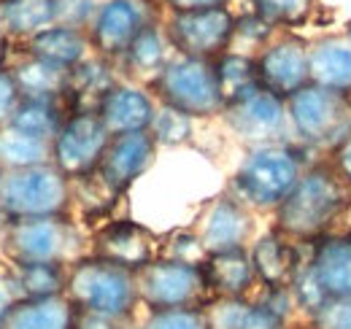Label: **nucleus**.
<instances>
[{"label": "nucleus", "instance_id": "obj_1", "mask_svg": "<svg viewBox=\"0 0 351 329\" xmlns=\"http://www.w3.org/2000/svg\"><path fill=\"white\" fill-rule=\"evenodd\" d=\"M351 186L330 164L303 170L289 197L276 208V232L292 243H316L349 210Z\"/></svg>", "mask_w": 351, "mask_h": 329}, {"label": "nucleus", "instance_id": "obj_2", "mask_svg": "<svg viewBox=\"0 0 351 329\" xmlns=\"http://www.w3.org/2000/svg\"><path fill=\"white\" fill-rule=\"evenodd\" d=\"M84 238L68 216L5 219L0 254L8 265H73L84 254Z\"/></svg>", "mask_w": 351, "mask_h": 329}, {"label": "nucleus", "instance_id": "obj_3", "mask_svg": "<svg viewBox=\"0 0 351 329\" xmlns=\"http://www.w3.org/2000/svg\"><path fill=\"white\" fill-rule=\"evenodd\" d=\"M303 175L300 154L284 143L252 146L232 175V197L246 208L276 210Z\"/></svg>", "mask_w": 351, "mask_h": 329}, {"label": "nucleus", "instance_id": "obj_4", "mask_svg": "<svg viewBox=\"0 0 351 329\" xmlns=\"http://www.w3.org/2000/svg\"><path fill=\"white\" fill-rule=\"evenodd\" d=\"M65 297L73 302V308L103 313L114 319H130L138 300V278L132 270H125L114 262L82 256L68 267V284Z\"/></svg>", "mask_w": 351, "mask_h": 329}, {"label": "nucleus", "instance_id": "obj_5", "mask_svg": "<svg viewBox=\"0 0 351 329\" xmlns=\"http://www.w3.org/2000/svg\"><path fill=\"white\" fill-rule=\"evenodd\" d=\"M149 89L162 106H171L189 119H211L224 111L214 60H195L178 54L176 60H168L165 68L149 82Z\"/></svg>", "mask_w": 351, "mask_h": 329}, {"label": "nucleus", "instance_id": "obj_6", "mask_svg": "<svg viewBox=\"0 0 351 329\" xmlns=\"http://www.w3.org/2000/svg\"><path fill=\"white\" fill-rule=\"evenodd\" d=\"M71 200H73L71 178L51 162L25 170H8L0 186V216L3 219L68 216Z\"/></svg>", "mask_w": 351, "mask_h": 329}, {"label": "nucleus", "instance_id": "obj_7", "mask_svg": "<svg viewBox=\"0 0 351 329\" xmlns=\"http://www.w3.org/2000/svg\"><path fill=\"white\" fill-rule=\"evenodd\" d=\"M135 278H138V300L149 308V313L178 310V308H206L214 300L200 265L157 256L143 270H138Z\"/></svg>", "mask_w": 351, "mask_h": 329}, {"label": "nucleus", "instance_id": "obj_8", "mask_svg": "<svg viewBox=\"0 0 351 329\" xmlns=\"http://www.w3.org/2000/svg\"><path fill=\"white\" fill-rule=\"evenodd\" d=\"M287 117L295 132L316 146L338 143L351 130V100L324 86L308 84L287 100Z\"/></svg>", "mask_w": 351, "mask_h": 329}, {"label": "nucleus", "instance_id": "obj_9", "mask_svg": "<svg viewBox=\"0 0 351 329\" xmlns=\"http://www.w3.org/2000/svg\"><path fill=\"white\" fill-rule=\"evenodd\" d=\"M111 138L114 135L95 111H73L65 117L51 141V164L60 167L71 181L87 178L97 170Z\"/></svg>", "mask_w": 351, "mask_h": 329}, {"label": "nucleus", "instance_id": "obj_10", "mask_svg": "<svg viewBox=\"0 0 351 329\" xmlns=\"http://www.w3.org/2000/svg\"><path fill=\"white\" fill-rule=\"evenodd\" d=\"M235 30V16L230 8H203L171 14L165 25V38L181 57L219 60L230 51Z\"/></svg>", "mask_w": 351, "mask_h": 329}, {"label": "nucleus", "instance_id": "obj_11", "mask_svg": "<svg viewBox=\"0 0 351 329\" xmlns=\"http://www.w3.org/2000/svg\"><path fill=\"white\" fill-rule=\"evenodd\" d=\"M152 0H106L89 22V46L103 60H119L130 43L154 22Z\"/></svg>", "mask_w": 351, "mask_h": 329}, {"label": "nucleus", "instance_id": "obj_12", "mask_svg": "<svg viewBox=\"0 0 351 329\" xmlns=\"http://www.w3.org/2000/svg\"><path fill=\"white\" fill-rule=\"evenodd\" d=\"M221 117L238 138L252 141L254 146L276 143V135H281L287 124V100L276 97L265 86H257L243 97L227 103Z\"/></svg>", "mask_w": 351, "mask_h": 329}, {"label": "nucleus", "instance_id": "obj_13", "mask_svg": "<svg viewBox=\"0 0 351 329\" xmlns=\"http://www.w3.org/2000/svg\"><path fill=\"white\" fill-rule=\"evenodd\" d=\"M154 157H157V143L149 132L114 135L97 170H95V178L114 197H119L152 167Z\"/></svg>", "mask_w": 351, "mask_h": 329}, {"label": "nucleus", "instance_id": "obj_14", "mask_svg": "<svg viewBox=\"0 0 351 329\" xmlns=\"http://www.w3.org/2000/svg\"><path fill=\"white\" fill-rule=\"evenodd\" d=\"M157 248H160L157 235L149 227H143L132 219H119V221L103 224L92 235V251L89 254L138 273L149 262L157 259Z\"/></svg>", "mask_w": 351, "mask_h": 329}, {"label": "nucleus", "instance_id": "obj_15", "mask_svg": "<svg viewBox=\"0 0 351 329\" xmlns=\"http://www.w3.org/2000/svg\"><path fill=\"white\" fill-rule=\"evenodd\" d=\"M257 60L260 84L267 92H273L281 100H289L295 92L311 84V68H308V43L287 36L278 41L267 43Z\"/></svg>", "mask_w": 351, "mask_h": 329}, {"label": "nucleus", "instance_id": "obj_16", "mask_svg": "<svg viewBox=\"0 0 351 329\" xmlns=\"http://www.w3.org/2000/svg\"><path fill=\"white\" fill-rule=\"evenodd\" d=\"M252 232H254V219L249 208L230 195H221L206 208L197 227V238L206 254L246 248V243L252 241Z\"/></svg>", "mask_w": 351, "mask_h": 329}, {"label": "nucleus", "instance_id": "obj_17", "mask_svg": "<svg viewBox=\"0 0 351 329\" xmlns=\"http://www.w3.org/2000/svg\"><path fill=\"white\" fill-rule=\"evenodd\" d=\"M157 114L154 97L132 84H117L106 100L97 108V117L103 119L111 135H128V132H149L152 119Z\"/></svg>", "mask_w": 351, "mask_h": 329}, {"label": "nucleus", "instance_id": "obj_18", "mask_svg": "<svg viewBox=\"0 0 351 329\" xmlns=\"http://www.w3.org/2000/svg\"><path fill=\"white\" fill-rule=\"evenodd\" d=\"M308 267L327 300L351 297V235L319 238Z\"/></svg>", "mask_w": 351, "mask_h": 329}, {"label": "nucleus", "instance_id": "obj_19", "mask_svg": "<svg viewBox=\"0 0 351 329\" xmlns=\"http://www.w3.org/2000/svg\"><path fill=\"white\" fill-rule=\"evenodd\" d=\"M89 49H92L89 33L82 30V25H71V22H57L25 41V54L51 62L57 68H65V71L84 62Z\"/></svg>", "mask_w": 351, "mask_h": 329}, {"label": "nucleus", "instance_id": "obj_20", "mask_svg": "<svg viewBox=\"0 0 351 329\" xmlns=\"http://www.w3.org/2000/svg\"><path fill=\"white\" fill-rule=\"evenodd\" d=\"M257 281H263L265 287L273 289H289L298 270H300V254L292 241H287L284 235L265 232L263 238L254 241V246L249 248Z\"/></svg>", "mask_w": 351, "mask_h": 329}, {"label": "nucleus", "instance_id": "obj_21", "mask_svg": "<svg viewBox=\"0 0 351 329\" xmlns=\"http://www.w3.org/2000/svg\"><path fill=\"white\" fill-rule=\"evenodd\" d=\"M73 319L76 308L65 294L22 297L5 310L0 329H73Z\"/></svg>", "mask_w": 351, "mask_h": 329}, {"label": "nucleus", "instance_id": "obj_22", "mask_svg": "<svg viewBox=\"0 0 351 329\" xmlns=\"http://www.w3.org/2000/svg\"><path fill=\"white\" fill-rule=\"evenodd\" d=\"M200 267L206 273V281H208L214 297L243 300L257 281V273H254V265H252V256L246 248L208 254Z\"/></svg>", "mask_w": 351, "mask_h": 329}, {"label": "nucleus", "instance_id": "obj_23", "mask_svg": "<svg viewBox=\"0 0 351 329\" xmlns=\"http://www.w3.org/2000/svg\"><path fill=\"white\" fill-rule=\"evenodd\" d=\"M311 84L351 100V43L341 38H319L308 46Z\"/></svg>", "mask_w": 351, "mask_h": 329}, {"label": "nucleus", "instance_id": "obj_24", "mask_svg": "<svg viewBox=\"0 0 351 329\" xmlns=\"http://www.w3.org/2000/svg\"><path fill=\"white\" fill-rule=\"evenodd\" d=\"M62 22V0H0V30L8 38L27 41Z\"/></svg>", "mask_w": 351, "mask_h": 329}, {"label": "nucleus", "instance_id": "obj_25", "mask_svg": "<svg viewBox=\"0 0 351 329\" xmlns=\"http://www.w3.org/2000/svg\"><path fill=\"white\" fill-rule=\"evenodd\" d=\"M117 86V79L111 73L108 60L103 57H87L84 62H79L76 68H71V79H68V92H65V103L73 111H95L100 108V103L106 100V95Z\"/></svg>", "mask_w": 351, "mask_h": 329}, {"label": "nucleus", "instance_id": "obj_26", "mask_svg": "<svg viewBox=\"0 0 351 329\" xmlns=\"http://www.w3.org/2000/svg\"><path fill=\"white\" fill-rule=\"evenodd\" d=\"M16 79V86L22 92V100H51V103H65V92H68V79L71 71L57 68L51 62L36 60L30 54H25L19 62H14L8 68Z\"/></svg>", "mask_w": 351, "mask_h": 329}, {"label": "nucleus", "instance_id": "obj_27", "mask_svg": "<svg viewBox=\"0 0 351 329\" xmlns=\"http://www.w3.org/2000/svg\"><path fill=\"white\" fill-rule=\"evenodd\" d=\"M206 316L211 329H287V321L267 310L260 302L214 297L206 305Z\"/></svg>", "mask_w": 351, "mask_h": 329}, {"label": "nucleus", "instance_id": "obj_28", "mask_svg": "<svg viewBox=\"0 0 351 329\" xmlns=\"http://www.w3.org/2000/svg\"><path fill=\"white\" fill-rule=\"evenodd\" d=\"M49 162H51V141L27 135L11 124L0 127V167L5 173Z\"/></svg>", "mask_w": 351, "mask_h": 329}, {"label": "nucleus", "instance_id": "obj_29", "mask_svg": "<svg viewBox=\"0 0 351 329\" xmlns=\"http://www.w3.org/2000/svg\"><path fill=\"white\" fill-rule=\"evenodd\" d=\"M168 38H165V33L157 27V25H152V27H146L135 41L130 43V49L125 51V68L130 71L132 76H141V79H146V82H152L162 68H165V62H168Z\"/></svg>", "mask_w": 351, "mask_h": 329}, {"label": "nucleus", "instance_id": "obj_30", "mask_svg": "<svg viewBox=\"0 0 351 329\" xmlns=\"http://www.w3.org/2000/svg\"><path fill=\"white\" fill-rule=\"evenodd\" d=\"M214 68H217V79H219V92L224 106L238 100V97H243L246 92L263 86L260 73H257V60L249 57V54L227 51V54H221L219 60H214Z\"/></svg>", "mask_w": 351, "mask_h": 329}, {"label": "nucleus", "instance_id": "obj_31", "mask_svg": "<svg viewBox=\"0 0 351 329\" xmlns=\"http://www.w3.org/2000/svg\"><path fill=\"white\" fill-rule=\"evenodd\" d=\"M22 297H57L65 294L68 265H8Z\"/></svg>", "mask_w": 351, "mask_h": 329}, {"label": "nucleus", "instance_id": "obj_32", "mask_svg": "<svg viewBox=\"0 0 351 329\" xmlns=\"http://www.w3.org/2000/svg\"><path fill=\"white\" fill-rule=\"evenodd\" d=\"M65 106L62 103H51V100H22V106L16 108L11 127L44 138V141H54V135L60 132V127L65 122Z\"/></svg>", "mask_w": 351, "mask_h": 329}, {"label": "nucleus", "instance_id": "obj_33", "mask_svg": "<svg viewBox=\"0 0 351 329\" xmlns=\"http://www.w3.org/2000/svg\"><path fill=\"white\" fill-rule=\"evenodd\" d=\"M149 135L154 138L157 146H181L192 138V119L171 106H157V114L152 119Z\"/></svg>", "mask_w": 351, "mask_h": 329}, {"label": "nucleus", "instance_id": "obj_34", "mask_svg": "<svg viewBox=\"0 0 351 329\" xmlns=\"http://www.w3.org/2000/svg\"><path fill=\"white\" fill-rule=\"evenodd\" d=\"M252 5H254V14L265 19L267 25L295 27L308 19L313 0H252Z\"/></svg>", "mask_w": 351, "mask_h": 329}, {"label": "nucleus", "instance_id": "obj_35", "mask_svg": "<svg viewBox=\"0 0 351 329\" xmlns=\"http://www.w3.org/2000/svg\"><path fill=\"white\" fill-rule=\"evenodd\" d=\"M141 329H211L206 308H178V310H154Z\"/></svg>", "mask_w": 351, "mask_h": 329}, {"label": "nucleus", "instance_id": "obj_36", "mask_svg": "<svg viewBox=\"0 0 351 329\" xmlns=\"http://www.w3.org/2000/svg\"><path fill=\"white\" fill-rule=\"evenodd\" d=\"M270 33H273V25H267V22L260 19L257 14L241 16V19H235V30H232L230 51L238 49V46H243V49L235 51V54H246V49H252V46H263V43L270 38ZM249 57H252V54H249Z\"/></svg>", "mask_w": 351, "mask_h": 329}, {"label": "nucleus", "instance_id": "obj_37", "mask_svg": "<svg viewBox=\"0 0 351 329\" xmlns=\"http://www.w3.org/2000/svg\"><path fill=\"white\" fill-rule=\"evenodd\" d=\"M313 329H351V297L327 300L316 313H311Z\"/></svg>", "mask_w": 351, "mask_h": 329}, {"label": "nucleus", "instance_id": "obj_38", "mask_svg": "<svg viewBox=\"0 0 351 329\" xmlns=\"http://www.w3.org/2000/svg\"><path fill=\"white\" fill-rule=\"evenodd\" d=\"M165 256L176 262H189V265H203V259L208 256L206 248L200 243L197 232H173L171 243L165 248Z\"/></svg>", "mask_w": 351, "mask_h": 329}, {"label": "nucleus", "instance_id": "obj_39", "mask_svg": "<svg viewBox=\"0 0 351 329\" xmlns=\"http://www.w3.org/2000/svg\"><path fill=\"white\" fill-rule=\"evenodd\" d=\"M19 106H22V92L16 86L14 73L5 68V71H0V127H5L14 119Z\"/></svg>", "mask_w": 351, "mask_h": 329}, {"label": "nucleus", "instance_id": "obj_40", "mask_svg": "<svg viewBox=\"0 0 351 329\" xmlns=\"http://www.w3.org/2000/svg\"><path fill=\"white\" fill-rule=\"evenodd\" d=\"M73 329H125V319H114V316H103V313H89L76 308V319Z\"/></svg>", "mask_w": 351, "mask_h": 329}, {"label": "nucleus", "instance_id": "obj_41", "mask_svg": "<svg viewBox=\"0 0 351 329\" xmlns=\"http://www.w3.org/2000/svg\"><path fill=\"white\" fill-rule=\"evenodd\" d=\"M332 167H335V173L351 186V130L335 143V149H332Z\"/></svg>", "mask_w": 351, "mask_h": 329}, {"label": "nucleus", "instance_id": "obj_42", "mask_svg": "<svg viewBox=\"0 0 351 329\" xmlns=\"http://www.w3.org/2000/svg\"><path fill=\"white\" fill-rule=\"evenodd\" d=\"M19 300V291H16V284H14V276H11V267H0V321L5 316V310Z\"/></svg>", "mask_w": 351, "mask_h": 329}, {"label": "nucleus", "instance_id": "obj_43", "mask_svg": "<svg viewBox=\"0 0 351 329\" xmlns=\"http://www.w3.org/2000/svg\"><path fill=\"white\" fill-rule=\"evenodd\" d=\"M173 14L181 11H203V8H227L230 0H165Z\"/></svg>", "mask_w": 351, "mask_h": 329}, {"label": "nucleus", "instance_id": "obj_44", "mask_svg": "<svg viewBox=\"0 0 351 329\" xmlns=\"http://www.w3.org/2000/svg\"><path fill=\"white\" fill-rule=\"evenodd\" d=\"M8 49H11V38L0 30V71H5V62H8Z\"/></svg>", "mask_w": 351, "mask_h": 329}, {"label": "nucleus", "instance_id": "obj_45", "mask_svg": "<svg viewBox=\"0 0 351 329\" xmlns=\"http://www.w3.org/2000/svg\"><path fill=\"white\" fill-rule=\"evenodd\" d=\"M3 175H5V170H3V167H0V186H3Z\"/></svg>", "mask_w": 351, "mask_h": 329}, {"label": "nucleus", "instance_id": "obj_46", "mask_svg": "<svg viewBox=\"0 0 351 329\" xmlns=\"http://www.w3.org/2000/svg\"><path fill=\"white\" fill-rule=\"evenodd\" d=\"M349 38H351V22H349Z\"/></svg>", "mask_w": 351, "mask_h": 329}]
</instances>
